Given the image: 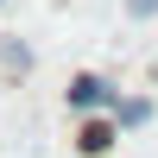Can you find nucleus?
<instances>
[{
  "mask_svg": "<svg viewBox=\"0 0 158 158\" xmlns=\"http://www.w3.org/2000/svg\"><path fill=\"white\" fill-rule=\"evenodd\" d=\"M0 6H6V0H0Z\"/></svg>",
  "mask_w": 158,
  "mask_h": 158,
  "instance_id": "obj_6",
  "label": "nucleus"
},
{
  "mask_svg": "<svg viewBox=\"0 0 158 158\" xmlns=\"http://www.w3.org/2000/svg\"><path fill=\"white\" fill-rule=\"evenodd\" d=\"M152 95H120L114 101V127H120V133H139V127H152Z\"/></svg>",
  "mask_w": 158,
  "mask_h": 158,
  "instance_id": "obj_3",
  "label": "nucleus"
},
{
  "mask_svg": "<svg viewBox=\"0 0 158 158\" xmlns=\"http://www.w3.org/2000/svg\"><path fill=\"white\" fill-rule=\"evenodd\" d=\"M120 95H127V89L108 82L101 70H76L70 89H63V108H70L76 120H89V114H114V101H120Z\"/></svg>",
  "mask_w": 158,
  "mask_h": 158,
  "instance_id": "obj_1",
  "label": "nucleus"
},
{
  "mask_svg": "<svg viewBox=\"0 0 158 158\" xmlns=\"http://www.w3.org/2000/svg\"><path fill=\"white\" fill-rule=\"evenodd\" d=\"M0 63H6L13 76H25V70H32V44H19V38H0Z\"/></svg>",
  "mask_w": 158,
  "mask_h": 158,
  "instance_id": "obj_4",
  "label": "nucleus"
},
{
  "mask_svg": "<svg viewBox=\"0 0 158 158\" xmlns=\"http://www.w3.org/2000/svg\"><path fill=\"white\" fill-rule=\"evenodd\" d=\"M114 139H120V127H114V114H89L82 127H76V158H108L114 152Z\"/></svg>",
  "mask_w": 158,
  "mask_h": 158,
  "instance_id": "obj_2",
  "label": "nucleus"
},
{
  "mask_svg": "<svg viewBox=\"0 0 158 158\" xmlns=\"http://www.w3.org/2000/svg\"><path fill=\"white\" fill-rule=\"evenodd\" d=\"M127 19H158V0H127Z\"/></svg>",
  "mask_w": 158,
  "mask_h": 158,
  "instance_id": "obj_5",
  "label": "nucleus"
}]
</instances>
